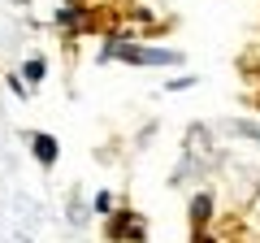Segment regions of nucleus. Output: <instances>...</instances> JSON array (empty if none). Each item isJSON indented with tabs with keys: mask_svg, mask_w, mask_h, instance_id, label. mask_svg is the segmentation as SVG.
Here are the masks:
<instances>
[{
	"mask_svg": "<svg viewBox=\"0 0 260 243\" xmlns=\"http://www.w3.org/2000/svg\"><path fill=\"white\" fill-rule=\"evenodd\" d=\"M186 87H195V74H186V78H169L165 92H186Z\"/></svg>",
	"mask_w": 260,
	"mask_h": 243,
	"instance_id": "nucleus-8",
	"label": "nucleus"
},
{
	"mask_svg": "<svg viewBox=\"0 0 260 243\" xmlns=\"http://www.w3.org/2000/svg\"><path fill=\"white\" fill-rule=\"evenodd\" d=\"M9 92L18 96V100H26V96H30V87H26V78H22V74H9Z\"/></svg>",
	"mask_w": 260,
	"mask_h": 243,
	"instance_id": "nucleus-7",
	"label": "nucleus"
},
{
	"mask_svg": "<svg viewBox=\"0 0 260 243\" xmlns=\"http://www.w3.org/2000/svg\"><path fill=\"white\" fill-rule=\"evenodd\" d=\"M30 157H35L44 169H52L56 161H61V139L48 135V131H35V135H30Z\"/></svg>",
	"mask_w": 260,
	"mask_h": 243,
	"instance_id": "nucleus-4",
	"label": "nucleus"
},
{
	"mask_svg": "<svg viewBox=\"0 0 260 243\" xmlns=\"http://www.w3.org/2000/svg\"><path fill=\"white\" fill-rule=\"evenodd\" d=\"M100 61H121V66H139V70H165V66H182V52L174 48H156V44H135V39H104L100 44Z\"/></svg>",
	"mask_w": 260,
	"mask_h": 243,
	"instance_id": "nucleus-1",
	"label": "nucleus"
},
{
	"mask_svg": "<svg viewBox=\"0 0 260 243\" xmlns=\"http://www.w3.org/2000/svg\"><path fill=\"white\" fill-rule=\"evenodd\" d=\"M104 239L109 243H148V222L139 208H113L104 217Z\"/></svg>",
	"mask_w": 260,
	"mask_h": 243,
	"instance_id": "nucleus-2",
	"label": "nucleus"
},
{
	"mask_svg": "<svg viewBox=\"0 0 260 243\" xmlns=\"http://www.w3.org/2000/svg\"><path fill=\"white\" fill-rule=\"evenodd\" d=\"M213 208H217L213 191H195V196H191V204H186V222H191V234H204L208 226H213Z\"/></svg>",
	"mask_w": 260,
	"mask_h": 243,
	"instance_id": "nucleus-3",
	"label": "nucleus"
},
{
	"mask_svg": "<svg viewBox=\"0 0 260 243\" xmlns=\"http://www.w3.org/2000/svg\"><path fill=\"white\" fill-rule=\"evenodd\" d=\"M18 74L22 78H26V87H39V83H44V78H48V56H26V61H22V70H18Z\"/></svg>",
	"mask_w": 260,
	"mask_h": 243,
	"instance_id": "nucleus-5",
	"label": "nucleus"
},
{
	"mask_svg": "<svg viewBox=\"0 0 260 243\" xmlns=\"http://www.w3.org/2000/svg\"><path fill=\"white\" fill-rule=\"evenodd\" d=\"M234 131H239V135H247V139H256V143H260V126H247V122H234Z\"/></svg>",
	"mask_w": 260,
	"mask_h": 243,
	"instance_id": "nucleus-9",
	"label": "nucleus"
},
{
	"mask_svg": "<svg viewBox=\"0 0 260 243\" xmlns=\"http://www.w3.org/2000/svg\"><path fill=\"white\" fill-rule=\"evenodd\" d=\"M91 208H95V213H100V217H109L113 208H117V200H113V191H95V200H91Z\"/></svg>",
	"mask_w": 260,
	"mask_h": 243,
	"instance_id": "nucleus-6",
	"label": "nucleus"
}]
</instances>
